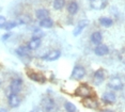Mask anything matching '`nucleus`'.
<instances>
[{"label": "nucleus", "instance_id": "21", "mask_svg": "<svg viewBox=\"0 0 125 112\" xmlns=\"http://www.w3.org/2000/svg\"><path fill=\"white\" fill-rule=\"evenodd\" d=\"M52 25H53V21L49 18V17L40 20V26H41L42 28H50V27H52Z\"/></svg>", "mask_w": 125, "mask_h": 112}, {"label": "nucleus", "instance_id": "29", "mask_svg": "<svg viewBox=\"0 0 125 112\" xmlns=\"http://www.w3.org/2000/svg\"><path fill=\"white\" fill-rule=\"evenodd\" d=\"M11 35V34L9 33V34H5V35H3V37H2V40H5V39H8V37H9Z\"/></svg>", "mask_w": 125, "mask_h": 112}, {"label": "nucleus", "instance_id": "12", "mask_svg": "<svg viewBox=\"0 0 125 112\" xmlns=\"http://www.w3.org/2000/svg\"><path fill=\"white\" fill-rule=\"evenodd\" d=\"M60 56H61V51L55 49V50L49 51L47 54H45V56L43 57V59L46 60V61H55V60L59 59Z\"/></svg>", "mask_w": 125, "mask_h": 112}, {"label": "nucleus", "instance_id": "22", "mask_svg": "<svg viewBox=\"0 0 125 112\" xmlns=\"http://www.w3.org/2000/svg\"><path fill=\"white\" fill-rule=\"evenodd\" d=\"M64 108L66 112H77V108H76V106L72 104V102H64Z\"/></svg>", "mask_w": 125, "mask_h": 112}, {"label": "nucleus", "instance_id": "23", "mask_svg": "<svg viewBox=\"0 0 125 112\" xmlns=\"http://www.w3.org/2000/svg\"><path fill=\"white\" fill-rule=\"evenodd\" d=\"M64 4H65L64 0H55L53 1V8H55V10H61L64 7Z\"/></svg>", "mask_w": 125, "mask_h": 112}, {"label": "nucleus", "instance_id": "8", "mask_svg": "<svg viewBox=\"0 0 125 112\" xmlns=\"http://www.w3.org/2000/svg\"><path fill=\"white\" fill-rule=\"evenodd\" d=\"M28 77L33 80V81L35 82H39V83H45L46 81V78H45L44 75L40 74V73H35V71H28Z\"/></svg>", "mask_w": 125, "mask_h": 112}, {"label": "nucleus", "instance_id": "4", "mask_svg": "<svg viewBox=\"0 0 125 112\" xmlns=\"http://www.w3.org/2000/svg\"><path fill=\"white\" fill-rule=\"evenodd\" d=\"M42 105H43L45 112H56V110H57L56 102H55V100L52 98H45L43 100V102H42Z\"/></svg>", "mask_w": 125, "mask_h": 112}, {"label": "nucleus", "instance_id": "16", "mask_svg": "<svg viewBox=\"0 0 125 112\" xmlns=\"http://www.w3.org/2000/svg\"><path fill=\"white\" fill-rule=\"evenodd\" d=\"M40 45H41V39L32 37L31 41L29 42V44H28V48H29L30 50H35V49H38V48L40 47Z\"/></svg>", "mask_w": 125, "mask_h": 112}, {"label": "nucleus", "instance_id": "31", "mask_svg": "<svg viewBox=\"0 0 125 112\" xmlns=\"http://www.w3.org/2000/svg\"><path fill=\"white\" fill-rule=\"evenodd\" d=\"M90 1H91V0H90Z\"/></svg>", "mask_w": 125, "mask_h": 112}, {"label": "nucleus", "instance_id": "30", "mask_svg": "<svg viewBox=\"0 0 125 112\" xmlns=\"http://www.w3.org/2000/svg\"><path fill=\"white\" fill-rule=\"evenodd\" d=\"M0 112H8V111H7V109H3V108H1V109H0Z\"/></svg>", "mask_w": 125, "mask_h": 112}, {"label": "nucleus", "instance_id": "24", "mask_svg": "<svg viewBox=\"0 0 125 112\" xmlns=\"http://www.w3.org/2000/svg\"><path fill=\"white\" fill-rule=\"evenodd\" d=\"M16 26H17V22H16V21L7 22V25H5V29H7V30H11V29H13L14 27H16Z\"/></svg>", "mask_w": 125, "mask_h": 112}, {"label": "nucleus", "instance_id": "9", "mask_svg": "<svg viewBox=\"0 0 125 112\" xmlns=\"http://www.w3.org/2000/svg\"><path fill=\"white\" fill-rule=\"evenodd\" d=\"M82 105L88 109H97L98 107V102L97 100L93 97H88V98H83L82 100Z\"/></svg>", "mask_w": 125, "mask_h": 112}, {"label": "nucleus", "instance_id": "7", "mask_svg": "<svg viewBox=\"0 0 125 112\" xmlns=\"http://www.w3.org/2000/svg\"><path fill=\"white\" fill-rule=\"evenodd\" d=\"M102 100L107 105H112L115 102L116 100V96L113 92H105L102 96Z\"/></svg>", "mask_w": 125, "mask_h": 112}, {"label": "nucleus", "instance_id": "5", "mask_svg": "<svg viewBox=\"0 0 125 112\" xmlns=\"http://www.w3.org/2000/svg\"><path fill=\"white\" fill-rule=\"evenodd\" d=\"M21 88H22V80L21 78H14L12 81H11V84H10L11 93L17 94L21 92Z\"/></svg>", "mask_w": 125, "mask_h": 112}, {"label": "nucleus", "instance_id": "26", "mask_svg": "<svg viewBox=\"0 0 125 112\" xmlns=\"http://www.w3.org/2000/svg\"><path fill=\"white\" fill-rule=\"evenodd\" d=\"M119 59H120V61L122 63H124V64H125V49L121 50L120 54H119Z\"/></svg>", "mask_w": 125, "mask_h": 112}, {"label": "nucleus", "instance_id": "20", "mask_svg": "<svg viewBox=\"0 0 125 112\" xmlns=\"http://www.w3.org/2000/svg\"><path fill=\"white\" fill-rule=\"evenodd\" d=\"M78 4H77V2H75V1H73V2H71V3L67 5V11H69V13L70 14H76L78 12Z\"/></svg>", "mask_w": 125, "mask_h": 112}, {"label": "nucleus", "instance_id": "14", "mask_svg": "<svg viewBox=\"0 0 125 112\" xmlns=\"http://www.w3.org/2000/svg\"><path fill=\"white\" fill-rule=\"evenodd\" d=\"M102 41H103V35H102V33L99 31H95V32L92 33V35H91V42L93 44H95L96 46L101 45Z\"/></svg>", "mask_w": 125, "mask_h": 112}, {"label": "nucleus", "instance_id": "28", "mask_svg": "<svg viewBox=\"0 0 125 112\" xmlns=\"http://www.w3.org/2000/svg\"><path fill=\"white\" fill-rule=\"evenodd\" d=\"M99 112H113L112 110H109V109H105V110H102V111H99Z\"/></svg>", "mask_w": 125, "mask_h": 112}, {"label": "nucleus", "instance_id": "11", "mask_svg": "<svg viewBox=\"0 0 125 112\" xmlns=\"http://www.w3.org/2000/svg\"><path fill=\"white\" fill-rule=\"evenodd\" d=\"M107 0H91V8L94 10H103L107 7Z\"/></svg>", "mask_w": 125, "mask_h": 112}, {"label": "nucleus", "instance_id": "17", "mask_svg": "<svg viewBox=\"0 0 125 112\" xmlns=\"http://www.w3.org/2000/svg\"><path fill=\"white\" fill-rule=\"evenodd\" d=\"M35 15L40 20H42V19L48 18V16H49V11L46 10V9H40V10L36 11Z\"/></svg>", "mask_w": 125, "mask_h": 112}, {"label": "nucleus", "instance_id": "27", "mask_svg": "<svg viewBox=\"0 0 125 112\" xmlns=\"http://www.w3.org/2000/svg\"><path fill=\"white\" fill-rule=\"evenodd\" d=\"M31 112H44L43 109H40V108H35V109H33Z\"/></svg>", "mask_w": 125, "mask_h": 112}, {"label": "nucleus", "instance_id": "25", "mask_svg": "<svg viewBox=\"0 0 125 112\" xmlns=\"http://www.w3.org/2000/svg\"><path fill=\"white\" fill-rule=\"evenodd\" d=\"M5 25H7V19H5V17L0 15V29H1V28H5Z\"/></svg>", "mask_w": 125, "mask_h": 112}, {"label": "nucleus", "instance_id": "2", "mask_svg": "<svg viewBox=\"0 0 125 112\" xmlns=\"http://www.w3.org/2000/svg\"><path fill=\"white\" fill-rule=\"evenodd\" d=\"M108 87L113 91H120L123 89V82H122L120 77L115 76V77H111V78H110L109 82H108Z\"/></svg>", "mask_w": 125, "mask_h": 112}, {"label": "nucleus", "instance_id": "6", "mask_svg": "<svg viewBox=\"0 0 125 112\" xmlns=\"http://www.w3.org/2000/svg\"><path fill=\"white\" fill-rule=\"evenodd\" d=\"M105 78H106V71L104 70H102V68H99L94 73L93 75V82L95 83L96 85L101 84L102 82H104Z\"/></svg>", "mask_w": 125, "mask_h": 112}, {"label": "nucleus", "instance_id": "1", "mask_svg": "<svg viewBox=\"0 0 125 112\" xmlns=\"http://www.w3.org/2000/svg\"><path fill=\"white\" fill-rule=\"evenodd\" d=\"M75 94L82 98H88V97H92V90L87 84H81L80 87L76 89Z\"/></svg>", "mask_w": 125, "mask_h": 112}, {"label": "nucleus", "instance_id": "15", "mask_svg": "<svg viewBox=\"0 0 125 112\" xmlns=\"http://www.w3.org/2000/svg\"><path fill=\"white\" fill-rule=\"evenodd\" d=\"M88 24H89V21H88V20H80V21H79L78 25H77V27H76V29L74 30V35H75V36L79 35V34L82 32V30H83L84 28L88 26Z\"/></svg>", "mask_w": 125, "mask_h": 112}, {"label": "nucleus", "instance_id": "3", "mask_svg": "<svg viewBox=\"0 0 125 112\" xmlns=\"http://www.w3.org/2000/svg\"><path fill=\"white\" fill-rule=\"evenodd\" d=\"M86 76V70L81 65H76L72 71V78L76 80H80Z\"/></svg>", "mask_w": 125, "mask_h": 112}, {"label": "nucleus", "instance_id": "13", "mask_svg": "<svg viewBox=\"0 0 125 112\" xmlns=\"http://www.w3.org/2000/svg\"><path fill=\"white\" fill-rule=\"evenodd\" d=\"M94 53L96 54V56H106V54L109 53V48L107 47L106 45H97L96 47L94 48Z\"/></svg>", "mask_w": 125, "mask_h": 112}, {"label": "nucleus", "instance_id": "18", "mask_svg": "<svg viewBox=\"0 0 125 112\" xmlns=\"http://www.w3.org/2000/svg\"><path fill=\"white\" fill-rule=\"evenodd\" d=\"M29 51L30 49L28 48V46H21V47H19L17 50H16V53L18 54L19 57H29Z\"/></svg>", "mask_w": 125, "mask_h": 112}, {"label": "nucleus", "instance_id": "19", "mask_svg": "<svg viewBox=\"0 0 125 112\" xmlns=\"http://www.w3.org/2000/svg\"><path fill=\"white\" fill-rule=\"evenodd\" d=\"M99 24L103 26V27H111L113 21L109 17H101V18H99Z\"/></svg>", "mask_w": 125, "mask_h": 112}, {"label": "nucleus", "instance_id": "10", "mask_svg": "<svg viewBox=\"0 0 125 112\" xmlns=\"http://www.w3.org/2000/svg\"><path fill=\"white\" fill-rule=\"evenodd\" d=\"M8 102H9V105L12 108H16L21 105V97H19L17 94L11 93L9 95V98H8Z\"/></svg>", "mask_w": 125, "mask_h": 112}]
</instances>
